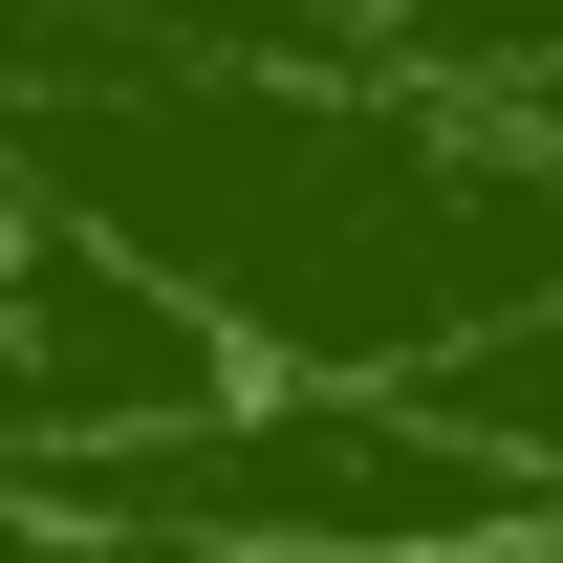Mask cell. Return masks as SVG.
<instances>
[{"instance_id":"cell-2","label":"cell","mask_w":563,"mask_h":563,"mask_svg":"<svg viewBox=\"0 0 563 563\" xmlns=\"http://www.w3.org/2000/svg\"><path fill=\"white\" fill-rule=\"evenodd\" d=\"M0 563H22V542H0Z\"/></svg>"},{"instance_id":"cell-1","label":"cell","mask_w":563,"mask_h":563,"mask_svg":"<svg viewBox=\"0 0 563 563\" xmlns=\"http://www.w3.org/2000/svg\"><path fill=\"white\" fill-rule=\"evenodd\" d=\"M44 498L131 520V542H477V520H542V455H498L477 412H261V433H131V455H66Z\"/></svg>"}]
</instances>
